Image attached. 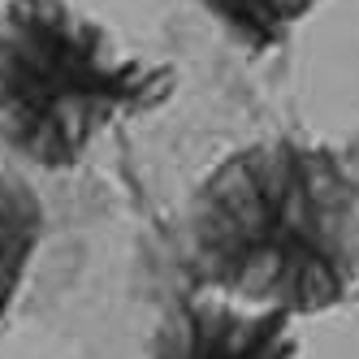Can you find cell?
Segmentation results:
<instances>
[{
    "mask_svg": "<svg viewBox=\"0 0 359 359\" xmlns=\"http://www.w3.org/2000/svg\"><path fill=\"white\" fill-rule=\"evenodd\" d=\"M191 290L320 316L359 290V195L342 147L269 135L199 177L182 212Z\"/></svg>",
    "mask_w": 359,
    "mask_h": 359,
    "instance_id": "6da1fadb",
    "label": "cell"
},
{
    "mask_svg": "<svg viewBox=\"0 0 359 359\" xmlns=\"http://www.w3.org/2000/svg\"><path fill=\"white\" fill-rule=\"evenodd\" d=\"M173 91V65L121 53L74 0L0 5V147L18 161L79 169L109 126L156 113Z\"/></svg>",
    "mask_w": 359,
    "mask_h": 359,
    "instance_id": "7a4b0ae2",
    "label": "cell"
},
{
    "mask_svg": "<svg viewBox=\"0 0 359 359\" xmlns=\"http://www.w3.org/2000/svg\"><path fill=\"white\" fill-rule=\"evenodd\" d=\"M290 312L247 307L225 294L182 290L169 299L147 342V359H299Z\"/></svg>",
    "mask_w": 359,
    "mask_h": 359,
    "instance_id": "3957f363",
    "label": "cell"
},
{
    "mask_svg": "<svg viewBox=\"0 0 359 359\" xmlns=\"http://www.w3.org/2000/svg\"><path fill=\"white\" fill-rule=\"evenodd\" d=\"M43 199L35 187L13 169H0V320L13 312V303L27 286L31 260L43 243Z\"/></svg>",
    "mask_w": 359,
    "mask_h": 359,
    "instance_id": "277c9868",
    "label": "cell"
},
{
    "mask_svg": "<svg viewBox=\"0 0 359 359\" xmlns=\"http://www.w3.org/2000/svg\"><path fill=\"white\" fill-rule=\"evenodd\" d=\"M225 39L247 57H269L294 35V27L320 0H195Z\"/></svg>",
    "mask_w": 359,
    "mask_h": 359,
    "instance_id": "5b68a950",
    "label": "cell"
},
{
    "mask_svg": "<svg viewBox=\"0 0 359 359\" xmlns=\"http://www.w3.org/2000/svg\"><path fill=\"white\" fill-rule=\"evenodd\" d=\"M342 161H346V169H351V182H355V195H359V126L346 135V143H342Z\"/></svg>",
    "mask_w": 359,
    "mask_h": 359,
    "instance_id": "8992f818",
    "label": "cell"
}]
</instances>
